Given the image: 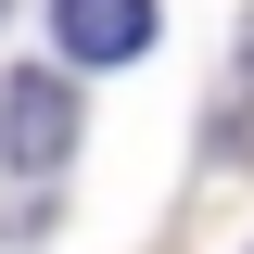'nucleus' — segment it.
I'll use <instances>...</instances> for the list:
<instances>
[{"mask_svg": "<svg viewBox=\"0 0 254 254\" xmlns=\"http://www.w3.org/2000/svg\"><path fill=\"white\" fill-rule=\"evenodd\" d=\"M64 165H76V89L38 76V64H26V76H0V242L51 229Z\"/></svg>", "mask_w": 254, "mask_h": 254, "instance_id": "obj_1", "label": "nucleus"}, {"mask_svg": "<svg viewBox=\"0 0 254 254\" xmlns=\"http://www.w3.org/2000/svg\"><path fill=\"white\" fill-rule=\"evenodd\" d=\"M51 38H64V64H140L153 51V0H51Z\"/></svg>", "mask_w": 254, "mask_h": 254, "instance_id": "obj_2", "label": "nucleus"}, {"mask_svg": "<svg viewBox=\"0 0 254 254\" xmlns=\"http://www.w3.org/2000/svg\"><path fill=\"white\" fill-rule=\"evenodd\" d=\"M242 89H254V26H242Z\"/></svg>", "mask_w": 254, "mask_h": 254, "instance_id": "obj_3", "label": "nucleus"}, {"mask_svg": "<svg viewBox=\"0 0 254 254\" xmlns=\"http://www.w3.org/2000/svg\"><path fill=\"white\" fill-rule=\"evenodd\" d=\"M0 13H13V0H0Z\"/></svg>", "mask_w": 254, "mask_h": 254, "instance_id": "obj_4", "label": "nucleus"}]
</instances>
